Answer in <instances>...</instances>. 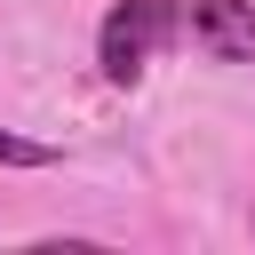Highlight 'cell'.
Returning <instances> with one entry per match:
<instances>
[{"instance_id":"1","label":"cell","mask_w":255,"mask_h":255,"mask_svg":"<svg viewBox=\"0 0 255 255\" xmlns=\"http://www.w3.org/2000/svg\"><path fill=\"white\" fill-rule=\"evenodd\" d=\"M183 0H112L104 24H96V72L112 88H135L151 72V56L183 48Z\"/></svg>"},{"instance_id":"2","label":"cell","mask_w":255,"mask_h":255,"mask_svg":"<svg viewBox=\"0 0 255 255\" xmlns=\"http://www.w3.org/2000/svg\"><path fill=\"white\" fill-rule=\"evenodd\" d=\"M183 32L215 64H255V0H183Z\"/></svg>"},{"instance_id":"3","label":"cell","mask_w":255,"mask_h":255,"mask_svg":"<svg viewBox=\"0 0 255 255\" xmlns=\"http://www.w3.org/2000/svg\"><path fill=\"white\" fill-rule=\"evenodd\" d=\"M0 167H56V143H32V135L0 128Z\"/></svg>"}]
</instances>
